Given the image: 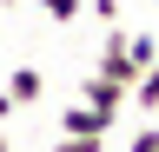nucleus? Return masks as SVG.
<instances>
[{
  "mask_svg": "<svg viewBox=\"0 0 159 152\" xmlns=\"http://www.w3.org/2000/svg\"><path fill=\"white\" fill-rule=\"evenodd\" d=\"M93 73H106V80H119V86H133L139 73H146V66L133 60V33L119 27V20L106 27V46H99V66H93Z\"/></svg>",
  "mask_w": 159,
  "mask_h": 152,
  "instance_id": "1",
  "label": "nucleus"
},
{
  "mask_svg": "<svg viewBox=\"0 0 159 152\" xmlns=\"http://www.w3.org/2000/svg\"><path fill=\"white\" fill-rule=\"evenodd\" d=\"M80 99H86V106H99L106 119H119V112H126V99H133V86L106 80V73H86V86H80Z\"/></svg>",
  "mask_w": 159,
  "mask_h": 152,
  "instance_id": "2",
  "label": "nucleus"
},
{
  "mask_svg": "<svg viewBox=\"0 0 159 152\" xmlns=\"http://www.w3.org/2000/svg\"><path fill=\"white\" fill-rule=\"evenodd\" d=\"M60 132H113V119H106L99 106H86V99H80V106H66V112H60Z\"/></svg>",
  "mask_w": 159,
  "mask_h": 152,
  "instance_id": "3",
  "label": "nucleus"
},
{
  "mask_svg": "<svg viewBox=\"0 0 159 152\" xmlns=\"http://www.w3.org/2000/svg\"><path fill=\"white\" fill-rule=\"evenodd\" d=\"M7 93H13L20 106H33L40 93H47V73H40V66H13V73H7Z\"/></svg>",
  "mask_w": 159,
  "mask_h": 152,
  "instance_id": "4",
  "label": "nucleus"
},
{
  "mask_svg": "<svg viewBox=\"0 0 159 152\" xmlns=\"http://www.w3.org/2000/svg\"><path fill=\"white\" fill-rule=\"evenodd\" d=\"M133 106H139V112H159V60L133 80Z\"/></svg>",
  "mask_w": 159,
  "mask_h": 152,
  "instance_id": "5",
  "label": "nucleus"
},
{
  "mask_svg": "<svg viewBox=\"0 0 159 152\" xmlns=\"http://www.w3.org/2000/svg\"><path fill=\"white\" fill-rule=\"evenodd\" d=\"M53 152H106V132H60Z\"/></svg>",
  "mask_w": 159,
  "mask_h": 152,
  "instance_id": "6",
  "label": "nucleus"
},
{
  "mask_svg": "<svg viewBox=\"0 0 159 152\" xmlns=\"http://www.w3.org/2000/svg\"><path fill=\"white\" fill-rule=\"evenodd\" d=\"M40 7H47V20H53V27H73L80 13H86V0H40Z\"/></svg>",
  "mask_w": 159,
  "mask_h": 152,
  "instance_id": "7",
  "label": "nucleus"
},
{
  "mask_svg": "<svg viewBox=\"0 0 159 152\" xmlns=\"http://www.w3.org/2000/svg\"><path fill=\"white\" fill-rule=\"evenodd\" d=\"M133 60H139V66L159 60V40H152V33H133Z\"/></svg>",
  "mask_w": 159,
  "mask_h": 152,
  "instance_id": "8",
  "label": "nucleus"
},
{
  "mask_svg": "<svg viewBox=\"0 0 159 152\" xmlns=\"http://www.w3.org/2000/svg\"><path fill=\"white\" fill-rule=\"evenodd\" d=\"M126 152H159V126H139L133 139H126Z\"/></svg>",
  "mask_w": 159,
  "mask_h": 152,
  "instance_id": "9",
  "label": "nucleus"
},
{
  "mask_svg": "<svg viewBox=\"0 0 159 152\" xmlns=\"http://www.w3.org/2000/svg\"><path fill=\"white\" fill-rule=\"evenodd\" d=\"M86 13H99V20L113 27V20H119V0H86Z\"/></svg>",
  "mask_w": 159,
  "mask_h": 152,
  "instance_id": "10",
  "label": "nucleus"
},
{
  "mask_svg": "<svg viewBox=\"0 0 159 152\" xmlns=\"http://www.w3.org/2000/svg\"><path fill=\"white\" fill-rule=\"evenodd\" d=\"M13 106H20V99H13V93H7V86H0V119H7V112H13Z\"/></svg>",
  "mask_w": 159,
  "mask_h": 152,
  "instance_id": "11",
  "label": "nucleus"
},
{
  "mask_svg": "<svg viewBox=\"0 0 159 152\" xmlns=\"http://www.w3.org/2000/svg\"><path fill=\"white\" fill-rule=\"evenodd\" d=\"M0 152H13V145H7V132H0Z\"/></svg>",
  "mask_w": 159,
  "mask_h": 152,
  "instance_id": "12",
  "label": "nucleus"
},
{
  "mask_svg": "<svg viewBox=\"0 0 159 152\" xmlns=\"http://www.w3.org/2000/svg\"><path fill=\"white\" fill-rule=\"evenodd\" d=\"M0 7H20V0H0Z\"/></svg>",
  "mask_w": 159,
  "mask_h": 152,
  "instance_id": "13",
  "label": "nucleus"
}]
</instances>
